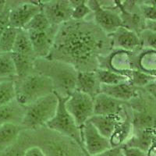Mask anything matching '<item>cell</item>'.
<instances>
[{"mask_svg":"<svg viewBox=\"0 0 156 156\" xmlns=\"http://www.w3.org/2000/svg\"><path fill=\"white\" fill-rule=\"evenodd\" d=\"M113 51L112 41L93 20H70L58 27L53 46L47 57L69 64L78 72L96 71L101 58Z\"/></svg>","mask_w":156,"mask_h":156,"instance_id":"1","label":"cell"},{"mask_svg":"<svg viewBox=\"0 0 156 156\" xmlns=\"http://www.w3.org/2000/svg\"><path fill=\"white\" fill-rule=\"evenodd\" d=\"M34 70L51 80L57 95L66 98L76 90L78 71L69 64L56 59L37 58L34 62Z\"/></svg>","mask_w":156,"mask_h":156,"instance_id":"2","label":"cell"},{"mask_svg":"<svg viewBox=\"0 0 156 156\" xmlns=\"http://www.w3.org/2000/svg\"><path fill=\"white\" fill-rule=\"evenodd\" d=\"M27 132L31 147L41 148L45 156H88L74 140L45 126Z\"/></svg>","mask_w":156,"mask_h":156,"instance_id":"3","label":"cell"},{"mask_svg":"<svg viewBox=\"0 0 156 156\" xmlns=\"http://www.w3.org/2000/svg\"><path fill=\"white\" fill-rule=\"evenodd\" d=\"M13 82L16 100L25 107L44 96L54 93L51 80L35 72L23 77L16 76Z\"/></svg>","mask_w":156,"mask_h":156,"instance_id":"4","label":"cell"},{"mask_svg":"<svg viewBox=\"0 0 156 156\" xmlns=\"http://www.w3.org/2000/svg\"><path fill=\"white\" fill-rule=\"evenodd\" d=\"M58 97L55 93L44 96L26 106L20 126L24 130H36L46 126L56 112Z\"/></svg>","mask_w":156,"mask_h":156,"instance_id":"5","label":"cell"},{"mask_svg":"<svg viewBox=\"0 0 156 156\" xmlns=\"http://www.w3.org/2000/svg\"><path fill=\"white\" fill-rule=\"evenodd\" d=\"M130 108L133 131L155 129L156 98L137 89L134 97L128 102Z\"/></svg>","mask_w":156,"mask_h":156,"instance_id":"6","label":"cell"},{"mask_svg":"<svg viewBox=\"0 0 156 156\" xmlns=\"http://www.w3.org/2000/svg\"><path fill=\"white\" fill-rule=\"evenodd\" d=\"M93 20L106 34L122 27V21L115 1H87Z\"/></svg>","mask_w":156,"mask_h":156,"instance_id":"7","label":"cell"},{"mask_svg":"<svg viewBox=\"0 0 156 156\" xmlns=\"http://www.w3.org/2000/svg\"><path fill=\"white\" fill-rule=\"evenodd\" d=\"M57 97L58 104L56 112L52 119L47 123L45 127L72 139L83 148L80 128L76 125L73 118L68 112L65 106L67 98H65L58 95H57Z\"/></svg>","mask_w":156,"mask_h":156,"instance_id":"8","label":"cell"},{"mask_svg":"<svg viewBox=\"0 0 156 156\" xmlns=\"http://www.w3.org/2000/svg\"><path fill=\"white\" fill-rule=\"evenodd\" d=\"M9 25L23 29L30 20L41 11V1H7Z\"/></svg>","mask_w":156,"mask_h":156,"instance_id":"9","label":"cell"},{"mask_svg":"<svg viewBox=\"0 0 156 156\" xmlns=\"http://www.w3.org/2000/svg\"><path fill=\"white\" fill-rule=\"evenodd\" d=\"M65 106L80 128L94 115V99L76 90L66 98Z\"/></svg>","mask_w":156,"mask_h":156,"instance_id":"10","label":"cell"},{"mask_svg":"<svg viewBox=\"0 0 156 156\" xmlns=\"http://www.w3.org/2000/svg\"><path fill=\"white\" fill-rule=\"evenodd\" d=\"M122 21V27L139 34L144 30L145 20L139 8V1H115Z\"/></svg>","mask_w":156,"mask_h":156,"instance_id":"11","label":"cell"},{"mask_svg":"<svg viewBox=\"0 0 156 156\" xmlns=\"http://www.w3.org/2000/svg\"><path fill=\"white\" fill-rule=\"evenodd\" d=\"M41 12L52 26L59 27L71 20L73 5L70 0L41 1Z\"/></svg>","mask_w":156,"mask_h":156,"instance_id":"12","label":"cell"},{"mask_svg":"<svg viewBox=\"0 0 156 156\" xmlns=\"http://www.w3.org/2000/svg\"><path fill=\"white\" fill-rule=\"evenodd\" d=\"M83 147L88 156H94L111 148L109 140L103 136L89 121L80 127Z\"/></svg>","mask_w":156,"mask_h":156,"instance_id":"13","label":"cell"},{"mask_svg":"<svg viewBox=\"0 0 156 156\" xmlns=\"http://www.w3.org/2000/svg\"><path fill=\"white\" fill-rule=\"evenodd\" d=\"M58 27L51 26L50 28L41 31L26 30L30 38L36 58H47L53 46Z\"/></svg>","mask_w":156,"mask_h":156,"instance_id":"14","label":"cell"},{"mask_svg":"<svg viewBox=\"0 0 156 156\" xmlns=\"http://www.w3.org/2000/svg\"><path fill=\"white\" fill-rule=\"evenodd\" d=\"M112 41L113 49L127 52H136L142 49L138 34L123 27H120L108 34Z\"/></svg>","mask_w":156,"mask_h":156,"instance_id":"15","label":"cell"},{"mask_svg":"<svg viewBox=\"0 0 156 156\" xmlns=\"http://www.w3.org/2000/svg\"><path fill=\"white\" fill-rule=\"evenodd\" d=\"M128 105V102L119 101L106 94L99 93L94 98V115H119L124 112Z\"/></svg>","mask_w":156,"mask_h":156,"instance_id":"16","label":"cell"},{"mask_svg":"<svg viewBox=\"0 0 156 156\" xmlns=\"http://www.w3.org/2000/svg\"><path fill=\"white\" fill-rule=\"evenodd\" d=\"M129 105V104H128ZM129 106L126 108L124 112L116 115H94L90 119L89 122L96 128L103 136L109 139L111 135L113 133L115 126L117 123L123 119L128 112H129Z\"/></svg>","mask_w":156,"mask_h":156,"instance_id":"17","label":"cell"},{"mask_svg":"<svg viewBox=\"0 0 156 156\" xmlns=\"http://www.w3.org/2000/svg\"><path fill=\"white\" fill-rule=\"evenodd\" d=\"M100 84L95 71L78 72L76 80V90L87 94L94 99L100 93Z\"/></svg>","mask_w":156,"mask_h":156,"instance_id":"18","label":"cell"},{"mask_svg":"<svg viewBox=\"0 0 156 156\" xmlns=\"http://www.w3.org/2000/svg\"><path fill=\"white\" fill-rule=\"evenodd\" d=\"M26 107L20 105L16 99L0 106V126L5 124L20 126Z\"/></svg>","mask_w":156,"mask_h":156,"instance_id":"19","label":"cell"},{"mask_svg":"<svg viewBox=\"0 0 156 156\" xmlns=\"http://www.w3.org/2000/svg\"><path fill=\"white\" fill-rule=\"evenodd\" d=\"M136 87H133L129 82L118 83L114 85H102L100 87V93L112 97L119 101L129 102L137 92Z\"/></svg>","mask_w":156,"mask_h":156,"instance_id":"20","label":"cell"},{"mask_svg":"<svg viewBox=\"0 0 156 156\" xmlns=\"http://www.w3.org/2000/svg\"><path fill=\"white\" fill-rule=\"evenodd\" d=\"M133 134V125L130 110L124 119L119 121L115 126L113 133L109 137L111 147H122Z\"/></svg>","mask_w":156,"mask_h":156,"instance_id":"21","label":"cell"},{"mask_svg":"<svg viewBox=\"0 0 156 156\" xmlns=\"http://www.w3.org/2000/svg\"><path fill=\"white\" fill-rule=\"evenodd\" d=\"M154 144H155V129H149L133 131V134L122 146L136 147L147 153Z\"/></svg>","mask_w":156,"mask_h":156,"instance_id":"22","label":"cell"},{"mask_svg":"<svg viewBox=\"0 0 156 156\" xmlns=\"http://www.w3.org/2000/svg\"><path fill=\"white\" fill-rule=\"evenodd\" d=\"M22 130L19 125L5 124L0 126V152L14 144Z\"/></svg>","mask_w":156,"mask_h":156,"instance_id":"23","label":"cell"},{"mask_svg":"<svg viewBox=\"0 0 156 156\" xmlns=\"http://www.w3.org/2000/svg\"><path fill=\"white\" fill-rule=\"evenodd\" d=\"M11 53L17 77H23L34 73V62L37 58L30 55H20L12 52Z\"/></svg>","mask_w":156,"mask_h":156,"instance_id":"24","label":"cell"},{"mask_svg":"<svg viewBox=\"0 0 156 156\" xmlns=\"http://www.w3.org/2000/svg\"><path fill=\"white\" fill-rule=\"evenodd\" d=\"M12 52L20 54V55H30V56H34L36 58L27 31L23 29L18 30Z\"/></svg>","mask_w":156,"mask_h":156,"instance_id":"25","label":"cell"},{"mask_svg":"<svg viewBox=\"0 0 156 156\" xmlns=\"http://www.w3.org/2000/svg\"><path fill=\"white\" fill-rule=\"evenodd\" d=\"M122 75L126 76L129 83L136 88H143L147 83L155 80V76L148 74L138 69H129L124 72Z\"/></svg>","mask_w":156,"mask_h":156,"instance_id":"26","label":"cell"},{"mask_svg":"<svg viewBox=\"0 0 156 156\" xmlns=\"http://www.w3.org/2000/svg\"><path fill=\"white\" fill-rule=\"evenodd\" d=\"M95 73L100 84L102 85H114L129 82L126 76L108 69L99 68L95 71Z\"/></svg>","mask_w":156,"mask_h":156,"instance_id":"27","label":"cell"},{"mask_svg":"<svg viewBox=\"0 0 156 156\" xmlns=\"http://www.w3.org/2000/svg\"><path fill=\"white\" fill-rule=\"evenodd\" d=\"M16 76L12 53H0V79L11 80Z\"/></svg>","mask_w":156,"mask_h":156,"instance_id":"28","label":"cell"},{"mask_svg":"<svg viewBox=\"0 0 156 156\" xmlns=\"http://www.w3.org/2000/svg\"><path fill=\"white\" fill-rule=\"evenodd\" d=\"M18 30L8 25L0 37V53H11Z\"/></svg>","mask_w":156,"mask_h":156,"instance_id":"29","label":"cell"},{"mask_svg":"<svg viewBox=\"0 0 156 156\" xmlns=\"http://www.w3.org/2000/svg\"><path fill=\"white\" fill-rule=\"evenodd\" d=\"M16 99L13 79L0 81V106Z\"/></svg>","mask_w":156,"mask_h":156,"instance_id":"30","label":"cell"},{"mask_svg":"<svg viewBox=\"0 0 156 156\" xmlns=\"http://www.w3.org/2000/svg\"><path fill=\"white\" fill-rule=\"evenodd\" d=\"M70 2L73 5V12H72L71 20H82L87 19L91 15V10L85 0H80V1L70 0Z\"/></svg>","mask_w":156,"mask_h":156,"instance_id":"31","label":"cell"},{"mask_svg":"<svg viewBox=\"0 0 156 156\" xmlns=\"http://www.w3.org/2000/svg\"><path fill=\"white\" fill-rule=\"evenodd\" d=\"M52 25L50 24L47 17L44 16L42 12H39L34 17L30 20V21L23 28L25 30L31 31H41V30H48Z\"/></svg>","mask_w":156,"mask_h":156,"instance_id":"32","label":"cell"},{"mask_svg":"<svg viewBox=\"0 0 156 156\" xmlns=\"http://www.w3.org/2000/svg\"><path fill=\"white\" fill-rule=\"evenodd\" d=\"M141 44L142 49L155 50L156 47V32L152 30H142L138 34Z\"/></svg>","mask_w":156,"mask_h":156,"instance_id":"33","label":"cell"},{"mask_svg":"<svg viewBox=\"0 0 156 156\" xmlns=\"http://www.w3.org/2000/svg\"><path fill=\"white\" fill-rule=\"evenodd\" d=\"M139 8L141 16L145 20H156L154 1H139Z\"/></svg>","mask_w":156,"mask_h":156,"instance_id":"34","label":"cell"},{"mask_svg":"<svg viewBox=\"0 0 156 156\" xmlns=\"http://www.w3.org/2000/svg\"><path fill=\"white\" fill-rule=\"evenodd\" d=\"M121 152H122V156H147L145 151L133 147L122 146L121 147Z\"/></svg>","mask_w":156,"mask_h":156,"instance_id":"35","label":"cell"},{"mask_svg":"<svg viewBox=\"0 0 156 156\" xmlns=\"http://www.w3.org/2000/svg\"><path fill=\"white\" fill-rule=\"evenodd\" d=\"M8 14H9V9L5 10L2 13H0V37L2 35V32L4 31L5 27L9 25Z\"/></svg>","mask_w":156,"mask_h":156,"instance_id":"36","label":"cell"},{"mask_svg":"<svg viewBox=\"0 0 156 156\" xmlns=\"http://www.w3.org/2000/svg\"><path fill=\"white\" fill-rule=\"evenodd\" d=\"M122 152H121V147H111L106 151L98 154L94 156H121Z\"/></svg>","mask_w":156,"mask_h":156,"instance_id":"37","label":"cell"},{"mask_svg":"<svg viewBox=\"0 0 156 156\" xmlns=\"http://www.w3.org/2000/svg\"><path fill=\"white\" fill-rule=\"evenodd\" d=\"M24 156H45L41 148H39L37 146H32L27 149L25 151Z\"/></svg>","mask_w":156,"mask_h":156,"instance_id":"38","label":"cell"},{"mask_svg":"<svg viewBox=\"0 0 156 156\" xmlns=\"http://www.w3.org/2000/svg\"><path fill=\"white\" fill-rule=\"evenodd\" d=\"M143 90L145 91L146 93H147L148 94H150L151 96L152 97L156 98L155 97V92H156V83H155V80L154 81H151L149 83H147V85L144 86L143 87Z\"/></svg>","mask_w":156,"mask_h":156,"instance_id":"39","label":"cell"},{"mask_svg":"<svg viewBox=\"0 0 156 156\" xmlns=\"http://www.w3.org/2000/svg\"><path fill=\"white\" fill-rule=\"evenodd\" d=\"M7 1L0 0V13H2L5 10H7Z\"/></svg>","mask_w":156,"mask_h":156,"instance_id":"40","label":"cell"}]
</instances>
